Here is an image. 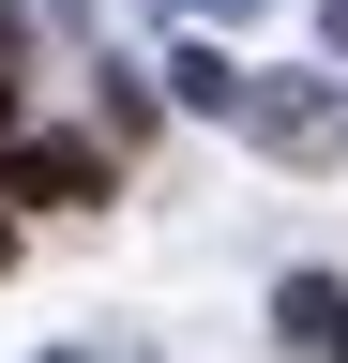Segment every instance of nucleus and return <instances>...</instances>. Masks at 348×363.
<instances>
[{
	"instance_id": "f257e3e1",
	"label": "nucleus",
	"mask_w": 348,
	"mask_h": 363,
	"mask_svg": "<svg viewBox=\"0 0 348 363\" xmlns=\"http://www.w3.org/2000/svg\"><path fill=\"white\" fill-rule=\"evenodd\" d=\"M0 197L76 212V197H106V152H91V136H0Z\"/></svg>"
}]
</instances>
